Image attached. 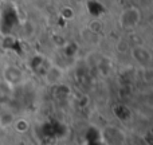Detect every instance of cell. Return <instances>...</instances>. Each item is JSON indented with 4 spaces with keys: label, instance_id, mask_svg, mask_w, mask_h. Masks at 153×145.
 I'll list each match as a JSON object with an SVG mask.
<instances>
[{
    "label": "cell",
    "instance_id": "1",
    "mask_svg": "<svg viewBox=\"0 0 153 145\" xmlns=\"http://www.w3.org/2000/svg\"><path fill=\"white\" fill-rule=\"evenodd\" d=\"M141 20H143V13L138 7L130 5L126 7L120 12L117 23H118L120 28L125 30V31H132V30L137 28L140 26Z\"/></svg>",
    "mask_w": 153,
    "mask_h": 145
},
{
    "label": "cell",
    "instance_id": "2",
    "mask_svg": "<svg viewBox=\"0 0 153 145\" xmlns=\"http://www.w3.org/2000/svg\"><path fill=\"white\" fill-rule=\"evenodd\" d=\"M132 58L140 65L141 67H151L153 62V55L148 47L144 45H134L129 50Z\"/></svg>",
    "mask_w": 153,
    "mask_h": 145
},
{
    "label": "cell",
    "instance_id": "3",
    "mask_svg": "<svg viewBox=\"0 0 153 145\" xmlns=\"http://www.w3.org/2000/svg\"><path fill=\"white\" fill-rule=\"evenodd\" d=\"M43 78L48 86H58L65 78V70L56 65H50L43 73Z\"/></svg>",
    "mask_w": 153,
    "mask_h": 145
},
{
    "label": "cell",
    "instance_id": "4",
    "mask_svg": "<svg viewBox=\"0 0 153 145\" xmlns=\"http://www.w3.org/2000/svg\"><path fill=\"white\" fill-rule=\"evenodd\" d=\"M4 81L8 86H16L23 81V71L16 66H7L4 69Z\"/></svg>",
    "mask_w": 153,
    "mask_h": 145
},
{
    "label": "cell",
    "instance_id": "5",
    "mask_svg": "<svg viewBox=\"0 0 153 145\" xmlns=\"http://www.w3.org/2000/svg\"><path fill=\"white\" fill-rule=\"evenodd\" d=\"M102 136L109 145H122V143L125 141V135L118 128H114V126L106 128Z\"/></svg>",
    "mask_w": 153,
    "mask_h": 145
},
{
    "label": "cell",
    "instance_id": "6",
    "mask_svg": "<svg viewBox=\"0 0 153 145\" xmlns=\"http://www.w3.org/2000/svg\"><path fill=\"white\" fill-rule=\"evenodd\" d=\"M81 38L89 45H97L100 42V32H95L91 28L86 27L81 31Z\"/></svg>",
    "mask_w": 153,
    "mask_h": 145
},
{
    "label": "cell",
    "instance_id": "7",
    "mask_svg": "<svg viewBox=\"0 0 153 145\" xmlns=\"http://www.w3.org/2000/svg\"><path fill=\"white\" fill-rule=\"evenodd\" d=\"M13 126L19 133H24L30 129V122L26 118H19L16 121H13Z\"/></svg>",
    "mask_w": 153,
    "mask_h": 145
},
{
    "label": "cell",
    "instance_id": "8",
    "mask_svg": "<svg viewBox=\"0 0 153 145\" xmlns=\"http://www.w3.org/2000/svg\"><path fill=\"white\" fill-rule=\"evenodd\" d=\"M13 121H15V118H13L12 114L10 113H4L0 116V126L1 128H10L13 125Z\"/></svg>",
    "mask_w": 153,
    "mask_h": 145
},
{
    "label": "cell",
    "instance_id": "9",
    "mask_svg": "<svg viewBox=\"0 0 153 145\" xmlns=\"http://www.w3.org/2000/svg\"><path fill=\"white\" fill-rule=\"evenodd\" d=\"M61 16L63 19H66V20H73L75 18V11L67 5V7H63L61 10Z\"/></svg>",
    "mask_w": 153,
    "mask_h": 145
},
{
    "label": "cell",
    "instance_id": "10",
    "mask_svg": "<svg viewBox=\"0 0 153 145\" xmlns=\"http://www.w3.org/2000/svg\"><path fill=\"white\" fill-rule=\"evenodd\" d=\"M117 50L121 51V53H126V51L130 50V45L126 42V40H120L118 43H117Z\"/></svg>",
    "mask_w": 153,
    "mask_h": 145
}]
</instances>
